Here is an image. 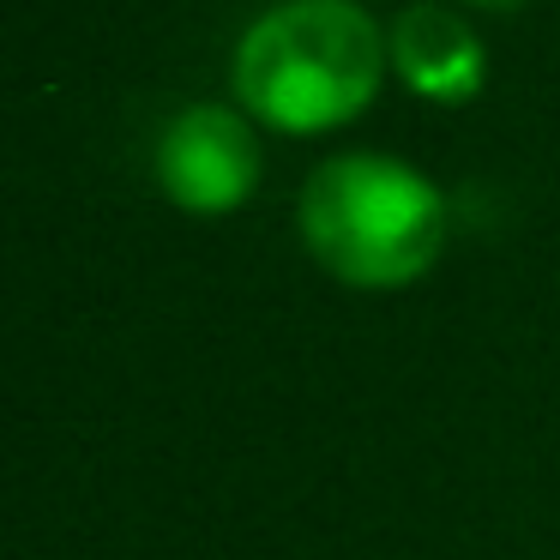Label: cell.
Here are the masks:
<instances>
[{
	"label": "cell",
	"instance_id": "277c9868",
	"mask_svg": "<svg viewBox=\"0 0 560 560\" xmlns=\"http://www.w3.org/2000/svg\"><path fill=\"white\" fill-rule=\"evenodd\" d=\"M386 49L398 61L404 85L428 103H470L482 91V73H488V55L476 43V31L464 25L452 7L440 0H416L392 19L386 31Z\"/></svg>",
	"mask_w": 560,
	"mask_h": 560
},
{
	"label": "cell",
	"instance_id": "3957f363",
	"mask_svg": "<svg viewBox=\"0 0 560 560\" xmlns=\"http://www.w3.org/2000/svg\"><path fill=\"white\" fill-rule=\"evenodd\" d=\"M158 182L182 211H199V218L235 211L259 182L254 127L235 109H218V103L182 109L158 139Z\"/></svg>",
	"mask_w": 560,
	"mask_h": 560
},
{
	"label": "cell",
	"instance_id": "5b68a950",
	"mask_svg": "<svg viewBox=\"0 0 560 560\" xmlns=\"http://www.w3.org/2000/svg\"><path fill=\"white\" fill-rule=\"evenodd\" d=\"M476 7H524V0H476Z\"/></svg>",
	"mask_w": 560,
	"mask_h": 560
},
{
	"label": "cell",
	"instance_id": "7a4b0ae2",
	"mask_svg": "<svg viewBox=\"0 0 560 560\" xmlns=\"http://www.w3.org/2000/svg\"><path fill=\"white\" fill-rule=\"evenodd\" d=\"M302 242L331 278L355 290H398L440 259L446 199L398 158H331L302 187Z\"/></svg>",
	"mask_w": 560,
	"mask_h": 560
},
{
	"label": "cell",
	"instance_id": "6da1fadb",
	"mask_svg": "<svg viewBox=\"0 0 560 560\" xmlns=\"http://www.w3.org/2000/svg\"><path fill=\"white\" fill-rule=\"evenodd\" d=\"M380 67L386 37L355 0H283L247 25L235 49V91L259 121L319 133L374 103Z\"/></svg>",
	"mask_w": 560,
	"mask_h": 560
}]
</instances>
